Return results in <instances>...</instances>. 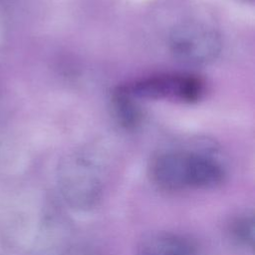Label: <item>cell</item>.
Wrapping results in <instances>:
<instances>
[{"instance_id":"6da1fadb","label":"cell","mask_w":255,"mask_h":255,"mask_svg":"<svg viewBox=\"0 0 255 255\" xmlns=\"http://www.w3.org/2000/svg\"><path fill=\"white\" fill-rule=\"evenodd\" d=\"M167 45L172 56L180 63L206 66L220 55L222 39L214 27L197 20H186L170 29Z\"/></svg>"},{"instance_id":"7a4b0ae2","label":"cell","mask_w":255,"mask_h":255,"mask_svg":"<svg viewBox=\"0 0 255 255\" xmlns=\"http://www.w3.org/2000/svg\"><path fill=\"white\" fill-rule=\"evenodd\" d=\"M59 179L64 197L74 207H90L99 197L101 180L98 168L84 153L72 154L63 162Z\"/></svg>"},{"instance_id":"3957f363","label":"cell","mask_w":255,"mask_h":255,"mask_svg":"<svg viewBox=\"0 0 255 255\" xmlns=\"http://www.w3.org/2000/svg\"><path fill=\"white\" fill-rule=\"evenodd\" d=\"M121 91L133 100H171L193 103L202 97L204 87L202 81L192 75L165 74L142 79Z\"/></svg>"},{"instance_id":"277c9868","label":"cell","mask_w":255,"mask_h":255,"mask_svg":"<svg viewBox=\"0 0 255 255\" xmlns=\"http://www.w3.org/2000/svg\"><path fill=\"white\" fill-rule=\"evenodd\" d=\"M199 149H169L156 155L150 168L155 183L169 190L192 187Z\"/></svg>"},{"instance_id":"5b68a950","label":"cell","mask_w":255,"mask_h":255,"mask_svg":"<svg viewBox=\"0 0 255 255\" xmlns=\"http://www.w3.org/2000/svg\"><path fill=\"white\" fill-rule=\"evenodd\" d=\"M136 255H193V247L179 235L154 232L145 235L139 241Z\"/></svg>"},{"instance_id":"8992f818","label":"cell","mask_w":255,"mask_h":255,"mask_svg":"<svg viewBox=\"0 0 255 255\" xmlns=\"http://www.w3.org/2000/svg\"><path fill=\"white\" fill-rule=\"evenodd\" d=\"M231 231L237 240L252 245L254 241V219L252 216H241L235 219L231 226Z\"/></svg>"}]
</instances>
